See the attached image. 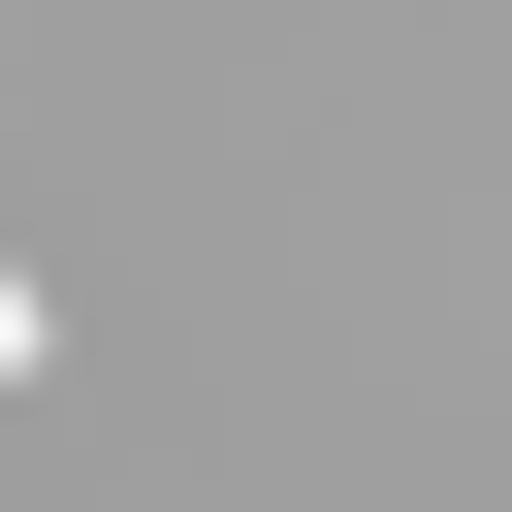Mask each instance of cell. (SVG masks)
<instances>
[{
	"instance_id": "1",
	"label": "cell",
	"mask_w": 512,
	"mask_h": 512,
	"mask_svg": "<svg viewBox=\"0 0 512 512\" xmlns=\"http://www.w3.org/2000/svg\"><path fill=\"white\" fill-rule=\"evenodd\" d=\"M32 352H64V320H32V256H0V384H32Z\"/></svg>"
}]
</instances>
